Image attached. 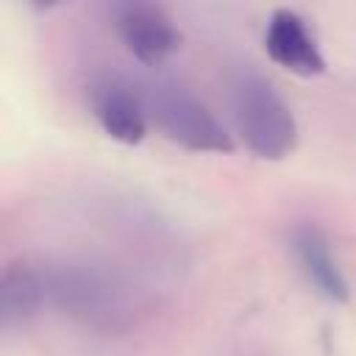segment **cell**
<instances>
[{
    "instance_id": "6da1fadb",
    "label": "cell",
    "mask_w": 356,
    "mask_h": 356,
    "mask_svg": "<svg viewBox=\"0 0 356 356\" xmlns=\"http://www.w3.org/2000/svg\"><path fill=\"white\" fill-rule=\"evenodd\" d=\"M228 103L242 145L264 161L286 159L298 145V122L278 89L250 64L228 78Z\"/></svg>"
},
{
    "instance_id": "7a4b0ae2",
    "label": "cell",
    "mask_w": 356,
    "mask_h": 356,
    "mask_svg": "<svg viewBox=\"0 0 356 356\" xmlns=\"http://www.w3.org/2000/svg\"><path fill=\"white\" fill-rule=\"evenodd\" d=\"M147 120L175 145L195 153H231L234 139L220 120L184 83L156 78L142 86Z\"/></svg>"
},
{
    "instance_id": "3957f363",
    "label": "cell",
    "mask_w": 356,
    "mask_h": 356,
    "mask_svg": "<svg viewBox=\"0 0 356 356\" xmlns=\"http://www.w3.org/2000/svg\"><path fill=\"white\" fill-rule=\"evenodd\" d=\"M44 281L47 295L95 328H117L128 314L122 286L95 267H64Z\"/></svg>"
},
{
    "instance_id": "277c9868",
    "label": "cell",
    "mask_w": 356,
    "mask_h": 356,
    "mask_svg": "<svg viewBox=\"0 0 356 356\" xmlns=\"http://www.w3.org/2000/svg\"><path fill=\"white\" fill-rule=\"evenodd\" d=\"M114 28L125 50L145 67L164 64L181 47V31L159 3L125 0L114 8Z\"/></svg>"
},
{
    "instance_id": "5b68a950",
    "label": "cell",
    "mask_w": 356,
    "mask_h": 356,
    "mask_svg": "<svg viewBox=\"0 0 356 356\" xmlns=\"http://www.w3.org/2000/svg\"><path fill=\"white\" fill-rule=\"evenodd\" d=\"M89 108L100 131L122 145H139L147 131L145 92L120 72H103L89 86Z\"/></svg>"
},
{
    "instance_id": "8992f818",
    "label": "cell",
    "mask_w": 356,
    "mask_h": 356,
    "mask_svg": "<svg viewBox=\"0 0 356 356\" xmlns=\"http://www.w3.org/2000/svg\"><path fill=\"white\" fill-rule=\"evenodd\" d=\"M264 50L273 64L292 75L312 78L325 72V58L306 19L292 8H275L264 31Z\"/></svg>"
},
{
    "instance_id": "52a82bcc",
    "label": "cell",
    "mask_w": 356,
    "mask_h": 356,
    "mask_svg": "<svg viewBox=\"0 0 356 356\" xmlns=\"http://www.w3.org/2000/svg\"><path fill=\"white\" fill-rule=\"evenodd\" d=\"M289 250H292L295 264L300 267L303 278L320 298H325L331 303H345L350 298L342 267L331 250V239L325 236V231L320 225L298 222L289 231Z\"/></svg>"
},
{
    "instance_id": "ba28073f",
    "label": "cell",
    "mask_w": 356,
    "mask_h": 356,
    "mask_svg": "<svg viewBox=\"0 0 356 356\" xmlns=\"http://www.w3.org/2000/svg\"><path fill=\"white\" fill-rule=\"evenodd\" d=\"M47 298V281L25 261L8 264L0 278V323L6 331L25 325L42 309Z\"/></svg>"
}]
</instances>
